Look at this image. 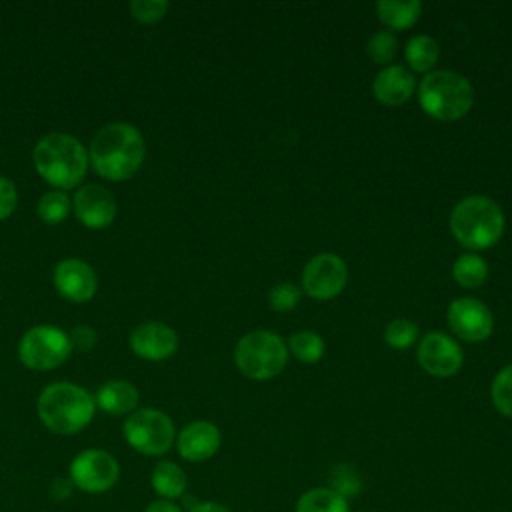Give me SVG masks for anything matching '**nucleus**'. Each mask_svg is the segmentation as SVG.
I'll return each instance as SVG.
<instances>
[{
  "label": "nucleus",
  "instance_id": "nucleus-20",
  "mask_svg": "<svg viewBox=\"0 0 512 512\" xmlns=\"http://www.w3.org/2000/svg\"><path fill=\"white\" fill-rule=\"evenodd\" d=\"M186 484L188 480L184 470L170 460L158 462L152 470V488L158 496H162V500L180 498L186 492Z\"/></svg>",
  "mask_w": 512,
  "mask_h": 512
},
{
  "label": "nucleus",
  "instance_id": "nucleus-9",
  "mask_svg": "<svg viewBox=\"0 0 512 512\" xmlns=\"http://www.w3.org/2000/svg\"><path fill=\"white\" fill-rule=\"evenodd\" d=\"M120 476L116 458L106 450H84L70 462V480L76 488L88 494L108 492Z\"/></svg>",
  "mask_w": 512,
  "mask_h": 512
},
{
  "label": "nucleus",
  "instance_id": "nucleus-12",
  "mask_svg": "<svg viewBox=\"0 0 512 512\" xmlns=\"http://www.w3.org/2000/svg\"><path fill=\"white\" fill-rule=\"evenodd\" d=\"M420 366L438 378L456 374L462 368L464 354L462 348L444 332H428L418 344Z\"/></svg>",
  "mask_w": 512,
  "mask_h": 512
},
{
  "label": "nucleus",
  "instance_id": "nucleus-34",
  "mask_svg": "<svg viewBox=\"0 0 512 512\" xmlns=\"http://www.w3.org/2000/svg\"><path fill=\"white\" fill-rule=\"evenodd\" d=\"M144 512H182L172 500H154L150 502Z\"/></svg>",
  "mask_w": 512,
  "mask_h": 512
},
{
  "label": "nucleus",
  "instance_id": "nucleus-32",
  "mask_svg": "<svg viewBox=\"0 0 512 512\" xmlns=\"http://www.w3.org/2000/svg\"><path fill=\"white\" fill-rule=\"evenodd\" d=\"M68 338H70L72 350H78V352H90L98 342V334L90 326H76L68 334Z\"/></svg>",
  "mask_w": 512,
  "mask_h": 512
},
{
  "label": "nucleus",
  "instance_id": "nucleus-25",
  "mask_svg": "<svg viewBox=\"0 0 512 512\" xmlns=\"http://www.w3.org/2000/svg\"><path fill=\"white\" fill-rule=\"evenodd\" d=\"M70 198L64 190H50L38 202V216L46 224H58L70 214Z\"/></svg>",
  "mask_w": 512,
  "mask_h": 512
},
{
  "label": "nucleus",
  "instance_id": "nucleus-29",
  "mask_svg": "<svg viewBox=\"0 0 512 512\" xmlns=\"http://www.w3.org/2000/svg\"><path fill=\"white\" fill-rule=\"evenodd\" d=\"M360 478L356 474V470L348 464H338L332 468L330 472V490L340 494L342 498H348V496H356L360 492Z\"/></svg>",
  "mask_w": 512,
  "mask_h": 512
},
{
  "label": "nucleus",
  "instance_id": "nucleus-23",
  "mask_svg": "<svg viewBox=\"0 0 512 512\" xmlns=\"http://www.w3.org/2000/svg\"><path fill=\"white\" fill-rule=\"evenodd\" d=\"M452 276L454 280L464 286V288H476L486 282L488 278V264L482 256L478 254H462L454 266H452Z\"/></svg>",
  "mask_w": 512,
  "mask_h": 512
},
{
  "label": "nucleus",
  "instance_id": "nucleus-35",
  "mask_svg": "<svg viewBox=\"0 0 512 512\" xmlns=\"http://www.w3.org/2000/svg\"><path fill=\"white\" fill-rule=\"evenodd\" d=\"M190 512H230V510L218 502H198L196 506H192Z\"/></svg>",
  "mask_w": 512,
  "mask_h": 512
},
{
  "label": "nucleus",
  "instance_id": "nucleus-1",
  "mask_svg": "<svg viewBox=\"0 0 512 512\" xmlns=\"http://www.w3.org/2000/svg\"><path fill=\"white\" fill-rule=\"evenodd\" d=\"M144 138L132 124L114 122L96 132L88 148V162L106 180H128L144 160Z\"/></svg>",
  "mask_w": 512,
  "mask_h": 512
},
{
  "label": "nucleus",
  "instance_id": "nucleus-30",
  "mask_svg": "<svg viewBox=\"0 0 512 512\" xmlns=\"http://www.w3.org/2000/svg\"><path fill=\"white\" fill-rule=\"evenodd\" d=\"M130 12L140 24H154L166 16L168 2L166 0H132Z\"/></svg>",
  "mask_w": 512,
  "mask_h": 512
},
{
  "label": "nucleus",
  "instance_id": "nucleus-6",
  "mask_svg": "<svg viewBox=\"0 0 512 512\" xmlns=\"http://www.w3.org/2000/svg\"><path fill=\"white\" fill-rule=\"evenodd\" d=\"M234 362L244 376L252 380H270L284 370L288 348L276 332L252 330L238 340Z\"/></svg>",
  "mask_w": 512,
  "mask_h": 512
},
{
  "label": "nucleus",
  "instance_id": "nucleus-14",
  "mask_svg": "<svg viewBox=\"0 0 512 512\" xmlns=\"http://www.w3.org/2000/svg\"><path fill=\"white\" fill-rule=\"evenodd\" d=\"M72 208L76 218L86 226V228H106L112 224L116 216V202L112 194L98 184H86L82 186L72 200Z\"/></svg>",
  "mask_w": 512,
  "mask_h": 512
},
{
  "label": "nucleus",
  "instance_id": "nucleus-28",
  "mask_svg": "<svg viewBox=\"0 0 512 512\" xmlns=\"http://www.w3.org/2000/svg\"><path fill=\"white\" fill-rule=\"evenodd\" d=\"M366 52L374 64H388L398 52V40L392 32L380 30L370 36Z\"/></svg>",
  "mask_w": 512,
  "mask_h": 512
},
{
  "label": "nucleus",
  "instance_id": "nucleus-2",
  "mask_svg": "<svg viewBox=\"0 0 512 512\" xmlns=\"http://www.w3.org/2000/svg\"><path fill=\"white\" fill-rule=\"evenodd\" d=\"M36 408L42 424L54 434H76L90 424L96 402L72 382H54L42 390Z\"/></svg>",
  "mask_w": 512,
  "mask_h": 512
},
{
  "label": "nucleus",
  "instance_id": "nucleus-21",
  "mask_svg": "<svg viewBox=\"0 0 512 512\" xmlns=\"http://www.w3.org/2000/svg\"><path fill=\"white\" fill-rule=\"evenodd\" d=\"M404 56L414 72H430L440 58V46L432 36L416 34L406 42Z\"/></svg>",
  "mask_w": 512,
  "mask_h": 512
},
{
  "label": "nucleus",
  "instance_id": "nucleus-4",
  "mask_svg": "<svg viewBox=\"0 0 512 512\" xmlns=\"http://www.w3.org/2000/svg\"><path fill=\"white\" fill-rule=\"evenodd\" d=\"M506 218L502 208L486 196L462 198L450 214L452 236L466 248L484 250L504 234Z\"/></svg>",
  "mask_w": 512,
  "mask_h": 512
},
{
  "label": "nucleus",
  "instance_id": "nucleus-8",
  "mask_svg": "<svg viewBox=\"0 0 512 512\" xmlns=\"http://www.w3.org/2000/svg\"><path fill=\"white\" fill-rule=\"evenodd\" d=\"M72 352L70 338L56 326L40 324L30 328L18 346V356L32 370H52L60 366Z\"/></svg>",
  "mask_w": 512,
  "mask_h": 512
},
{
  "label": "nucleus",
  "instance_id": "nucleus-13",
  "mask_svg": "<svg viewBox=\"0 0 512 512\" xmlns=\"http://www.w3.org/2000/svg\"><path fill=\"white\" fill-rule=\"evenodd\" d=\"M54 286L70 302H88L96 294L98 278L84 260L66 258L54 268Z\"/></svg>",
  "mask_w": 512,
  "mask_h": 512
},
{
  "label": "nucleus",
  "instance_id": "nucleus-22",
  "mask_svg": "<svg viewBox=\"0 0 512 512\" xmlns=\"http://www.w3.org/2000/svg\"><path fill=\"white\" fill-rule=\"evenodd\" d=\"M296 512H348V504L330 488H314L300 496Z\"/></svg>",
  "mask_w": 512,
  "mask_h": 512
},
{
  "label": "nucleus",
  "instance_id": "nucleus-19",
  "mask_svg": "<svg viewBox=\"0 0 512 512\" xmlns=\"http://www.w3.org/2000/svg\"><path fill=\"white\" fill-rule=\"evenodd\" d=\"M422 12V4L418 0L408 2H394V0H380L376 4V14L382 24L392 30H406L412 28Z\"/></svg>",
  "mask_w": 512,
  "mask_h": 512
},
{
  "label": "nucleus",
  "instance_id": "nucleus-5",
  "mask_svg": "<svg viewBox=\"0 0 512 512\" xmlns=\"http://www.w3.org/2000/svg\"><path fill=\"white\" fill-rule=\"evenodd\" d=\"M418 102L422 110L442 122H454L466 116L474 104L472 84L458 72H428L418 86Z\"/></svg>",
  "mask_w": 512,
  "mask_h": 512
},
{
  "label": "nucleus",
  "instance_id": "nucleus-3",
  "mask_svg": "<svg viewBox=\"0 0 512 512\" xmlns=\"http://www.w3.org/2000/svg\"><path fill=\"white\" fill-rule=\"evenodd\" d=\"M36 172L58 190L74 188L88 170V152L70 134H48L32 152Z\"/></svg>",
  "mask_w": 512,
  "mask_h": 512
},
{
  "label": "nucleus",
  "instance_id": "nucleus-11",
  "mask_svg": "<svg viewBox=\"0 0 512 512\" xmlns=\"http://www.w3.org/2000/svg\"><path fill=\"white\" fill-rule=\"evenodd\" d=\"M448 326L462 340L482 342L492 334L494 318L482 300L464 296L450 302Z\"/></svg>",
  "mask_w": 512,
  "mask_h": 512
},
{
  "label": "nucleus",
  "instance_id": "nucleus-17",
  "mask_svg": "<svg viewBox=\"0 0 512 512\" xmlns=\"http://www.w3.org/2000/svg\"><path fill=\"white\" fill-rule=\"evenodd\" d=\"M414 90H416L414 74L408 68L398 64L382 68L372 82L374 98L384 106H402L412 98Z\"/></svg>",
  "mask_w": 512,
  "mask_h": 512
},
{
  "label": "nucleus",
  "instance_id": "nucleus-24",
  "mask_svg": "<svg viewBox=\"0 0 512 512\" xmlns=\"http://www.w3.org/2000/svg\"><path fill=\"white\" fill-rule=\"evenodd\" d=\"M290 352L304 364H314L324 356V340L320 334L312 330H302L294 332L290 336Z\"/></svg>",
  "mask_w": 512,
  "mask_h": 512
},
{
  "label": "nucleus",
  "instance_id": "nucleus-16",
  "mask_svg": "<svg viewBox=\"0 0 512 512\" xmlns=\"http://www.w3.org/2000/svg\"><path fill=\"white\" fill-rule=\"evenodd\" d=\"M178 454L188 462H204L220 448V430L208 420L186 424L176 440Z\"/></svg>",
  "mask_w": 512,
  "mask_h": 512
},
{
  "label": "nucleus",
  "instance_id": "nucleus-26",
  "mask_svg": "<svg viewBox=\"0 0 512 512\" xmlns=\"http://www.w3.org/2000/svg\"><path fill=\"white\" fill-rule=\"evenodd\" d=\"M418 338V326L408 318L392 320L384 330V340L394 350H406Z\"/></svg>",
  "mask_w": 512,
  "mask_h": 512
},
{
  "label": "nucleus",
  "instance_id": "nucleus-27",
  "mask_svg": "<svg viewBox=\"0 0 512 512\" xmlns=\"http://www.w3.org/2000/svg\"><path fill=\"white\" fill-rule=\"evenodd\" d=\"M492 402L496 410L508 418H512V364L502 368L490 388Z\"/></svg>",
  "mask_w": 512,
  "mask_h": 512
},
{
  "label": "nucleus",
  "instance_id": "nucleus-15",
  "mask_svg": "<svg viewBox=\"0 0 512 512\" xmlns=\"http://www.w3.org/2000/svg\"><path fill=\"white\" fill-rule=\"evenodd\" d=\"M130 346L144 360H164L176 352L178 334L162 322H144L132 330Z\"/></svg>",
  "mask_w": 512,
  "mask_h": 512
},
{
  "label": "nucleus",
  "instance_id": "nucleus-33",
  "mask_svg": "<svg viewBox=\"0 0 512 512\" xmlns=\"http://www.w3.org/2000/svg\"><path fill=\"white\" fill-rule=\"evenodd\" d=\"M16 204H18L16 186L6 176H0V220L8 218L16 210Z\"/></svg>",
  "mask_w": 512,
  "mask_h": 512
},
{
  "label": "nucleus",
  "instance_id": "nucleus-31",
  "mask_svg": "<svg viewBox=\"0 0 512 512\" xmlns=\"http://www.w3.org/2000/svg\"><path fill=\"white\" fill-rule=\"evenodd\" d=\"M268 300L276 312H288L300 302V290L292 282H282L270 290Z\"/></svg>",
  "mask_w": 512,
  "mask_h": 512
},
{
  "label": "nucleus",
  "instance_id": "nucleus-10",
  "mask_svg": "<svg viewBox=\"0 0 512 512\" xmlns=\"http://www.w3.org/2000/svg\"><path fill=\"white\" fill-rule=\"evenodd\" d=\"M348 282V268L334 252H320L308 260L302 272V288L310 298L330 300L338 296Z\"/></svg>",
  "mask_w": 512,
  "mask_h": 512
},
{
  "label": "nucleus",
  "instance_id": "nucleus-7",
  "mask_svg": "<svg viewBox=\"0 0 512 512\" xmlns=\"http://www.w3.org/2000/svg\"><path fill=\"white\" fill-rule=\"evenodd\" d=\"M122 432L124 440L144 456H160L168 452L176 436L172 420L154 408L132 412L126 418Z\"/></svg>",
  "mask_w": 512,
  "mask_h": 512
},
{
  "label": "nucleus",
  "instance_id": "nucleus-18",
  "mask_svg": "<svg viewBox=\"0 0 512 512\" xmlns=\"http://www.w3.org/2000/svg\"><path fill=\"white\" fill-rule=\"evenodd\" d=\"M94 402L100 410L112 416L132 414L138 404V390L128 380H110L100 386Z\"/></svg>",
  "mask_w": 512,
  "mask_h": 512
}]
</instances>
